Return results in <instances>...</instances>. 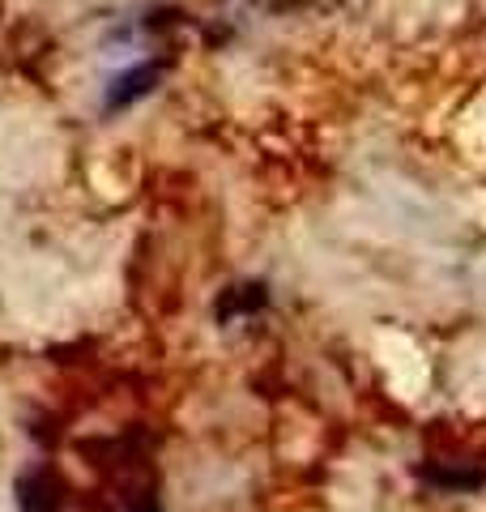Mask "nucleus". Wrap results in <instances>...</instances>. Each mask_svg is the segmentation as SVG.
Masks as SVG:
<instances>
[{"instance_id":"obj_1","label":"nucleus","mask_w":486,"mask_h":512,"mask_svg":"<svg viewBox=\"0 0 486 512\" xmlns=\"http://www.w3.org/2000/svg\"><path fill=\"white\" fill-rule=\"evenodd\" d=\"M154 86H158V64H137V69L120 73L116 82H111V90H107V111L137 103L141 94H150Z\"/></svg>"},{"instance_id":"obj_2","label":"nucleus","mask_w":486,"mask_h":512,"mask_svg":"<svg viewBox=\"0 0 486 512\" xmlns=\"http://www.w3.org/2000/svg\"><path fill=\"white\" fill-rule=\"evenodd\" d=\"M18 504L22 512H52V491H47L43 474H26L18 483Z\"/></svg>"},{"instance_id":"obj_3","label":"nucleus","mask_w":486,"mask_h":512,"mask_svg":"<svg viewBox=\"0 0 486 512\" xmlns=\"http://www.w3.org/2000/svg\"><path fill=\"white\" fill-rule=\"evenodd\" d=\"M137 512H162V508H158V504H141Z\"/></svg>"}]
</instances>
